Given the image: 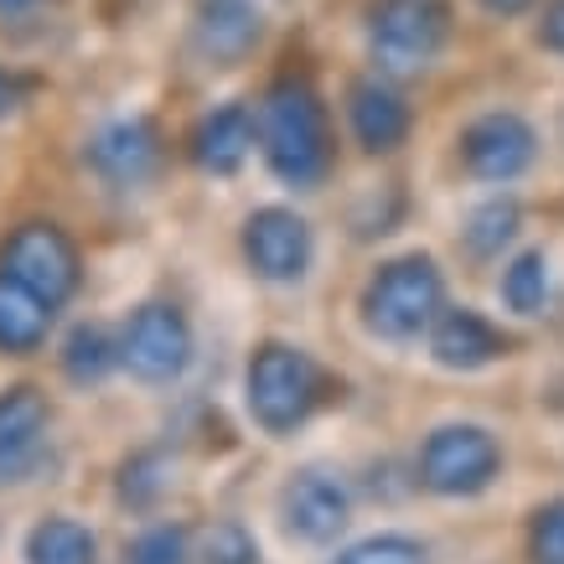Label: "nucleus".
<instances>
[{"label": "nucleus", "mask_w": 564, "mask_h": 564, "mask_svg": "<svg viewBox=\"0 0 564 564\" xmlns=\"http://www.w3.org/2000/svg\"><path fill=\"white\" fill-rule=\"evenodd\" d=\"M259 155L274 182L295 192L322 187L332 172V120L306 78H280L259 99Z\"/></svg>", "instance_id": "obj_1"}, {"label": "nucleus", "mask_w": 564, "mask_h": 564, "mask_svg": "<svg viewBox=\"0 0 564 564\" xmlns=\"http://www.w3.org/2000/svg\"><path fill=\"white\" fill-rule=\"evenodd\" d=\"M332 399V373L306 347L264 343L243 368V404L264 435H295Z\"/></svg>", "instance_id": "obj_2"}, {"label": "nucleus", "mask_w": 564, "mask_h": 564, "mask_svg": "<svg viewBox=\"0 0 564 564\" xmlns=\"http://www.w3.org/2000/svg\"><path fill=\"white\" fill-rule=\"evenodd\" d=\"M358 311L362 326L389 347H410L420 337H430L435 316L445 311L441 264L430 254H399L389 264H378L373 280L362 285Z\"/></svg>", "instance_id": "obj_3"}, {"label": "nucleus", "mask_w": 564, "mask_h": 564, "mask_svg": "<svg viewBox=\"0 0 564 564\" xmlns=\"http://www.w3.org/2000/svg\"><path fill=\"white\" fill-rule=\"evenodd\" d=\"M451 42L445 0H378L368 11V57L383 78H420Z\"/></svg>", "instance_id": "obj_4"}, {"label": "nucleus", "mask_w": 564, "mask_h": 564, "mask_svg": "<svg viewBox=\"0 0 564 564\" xmlns=\"http://www.w3.org/2000/svg\"><path fill=\"white\" fill-rule=\"evenodd\" d=\"M0 274L26 285L42 306L63 311L78 295L84 259H78V243L57 223H21V228H11V239L0 243Z\"/></svg>", "instance_id": "obj_5"}, {"label": "nucleus", "mask_w": 564, "mask_h": 564, "mask_svg": "<svg viewBox=\"0 0 564 564\" xmlns=\"http://www.w3.org/2000/svg\"><path fill=\"white\" fill-rule=\"evenodd\" d=\"M502 471V445L487 425H441L420 451V487L435 497H477Z\"/></svg>", "instance_id": "obj_6"}, {"label": "nucleus", "mask_w": 564, "mask_h": 564, "mask_svg": "<svg viewBox=\"0 0 564 564\" xmlns=\"http://www.w3.org/2000/svg\"><path fill=\"white\" fill-rule=\"evenodd\" d=\"M192 322L172 301H145L120 332V362L124 373L145 389H166L192 368Z\"/></svg>", "instance_id": "obj_7"}, {"label": "nucleus", "mask_w": 564, "mask_h": 564, "mask_svg": "<svg viewBox=\"0 0 564 564\" xmlns=\"http://www.w3.org/2000/svg\"><path fill=\"white\" fill-rule=\"evenodd\" d=\"M84 166L109 192H140L166 166V140H161L151 115H124V120H109L104 130L88 135Z\"/></svg>", "instance_id": "obj_8"}, {"label": "nucleus", "mask_w": 564, "mask_h": 564, "mask_svg": "<svg viewBox=\"0 0 564 564\" xmlns=\"http://www.w3.org/2000/svg\"><path fill=\"white\" fill-rule=\"evenodd\" d=\"M239 249L254 280H264V285H295V280L311 274L316 234H311V223L295 207H254L243 218Z\"/></svg>", "instance_id": "obj_9"}, {"label": "nucleus", "mask_w": 564, "mask_h": 564, "mask_svg": "<svg viewBox=\"0 0 564 564\" xmlns=\"http://www.w3.org/2000/svg\"><path fill=\"white\" fill-rule=\"evenodd\" d=\"M280 523L295 544L326 549L343 539V529L352 523V492L337 471H322V466H306L295 471L285 487H280Z\"/></svg>", "instance_id": "obj_10"}, {"label": "nucleus", "mask_w": 564, "mask_h": 564, "mask_svg": "<svg viewBox=\"0 0 564 564\" xmlns=\"http://www.w3.org/2000/svg\"><path fill=\"white\" fill-rule=\"evenodd\" d=\"M539 155V135L533 124L513 109H492V115H477V120L462 130V166L466 176H477L487 187H508L533 166Z\"/></svg>", "instance_id": "obj_11"}, {"label": "nucleus", "mask_w": 564, "mask_h": 564, "mask_svg": "<svg viewBox=\"0 0 564 564\" xmlns=\"http://www.w3.org/2000/svg\"><path fill=\"white\" fill-rule=\"evenodd\" d=\"M47 430L52 410L42 389L17 383V389L0 393V492L36 477V466L47 456Z\"/></svg>", "instance_id": "obj_12"}, {"label": "nucleus", "mask_w": 564, "mask_h": 564, "mask_svg": "<svg viewBox=\"0 0 564 564\" xmlns=\"http://www.w3.org/2000/svg\"><path fill=\"white\" fill-rule=\"evenodd\" d=\"M264 36V11L254 0H197L192 47L207 68H239Z\"/></svg>", "instance_id": "obj_13"}, {"label": "nucleus", "mask_w": 564, "mask_h": 564, "mask_svg": "<svg viewBox=\"0 0 564 564\" xmlns=\"http://www.w3.org/2000/svg\"><path fill=\"white\" fill-rule=\"evenodd\" d=\"M508 332L492 326L481 311L471 306H451L435 316L430 326V358L451 368V373H481V368H492L497 358H508Z\"/></svg>", "instance_id": "obj_14"}, {"label": "nucleus", "mask_w": 564, "mask_h": 564, "mask_svg": "<svg viewBox=\"0 0 564 564\" xmlns=\"http://www.w3.org/2000/svg\"><path fill=\"white\" fill-rule=\"evenodd\" d=\"M254 145H259V109H249V104H218V109H207L203 120L192 124V140H187L197 172H207V176L243 172V161L254 155Z\"/></svg>", "instance_id": "obj_15"}, {"label": "nucleus", "mask_w": 564, "mask_h": 564, "mask_svg": "<svg viewBox=\"0 0 564 564\" xmlns=\"http://www.w3.org/2000/svg\"><path fill=\"white\" fill-rule=\"evenodd\" d=\"M347 124H352V135L368 155H389L399 151L404 140H410V104L404 94L378 73V78H358V84L347 88Z\"/></svg>", "instance_id": "obj_16"}, {"label": "nucleus", "mask_w": 564, "mask_h": 564, "mask_svg": "<svg viewBox=\"0 0 564 564\" xmlns=\"http://www.w3.org/2000/svg\"><path fill=\"white\" fill-rule=\"evenodd\" d=\"M57 368H63V378H68L73 389H99L115 368H124L120 337L99 322H78L68 337H63V347H57Z\"/></svg>", "instance_id": "obj_17"}, {"label": "nucleus", "mask_w": 564, "mask_h": 564, "mask_svg": "<svg viewBox=\"0 0 564 564\" xmlns=\"http://www.w3.org/2000/svg\"><path fill=\"white\" fill-rule=\"evenodd\" d=\"M52 306H42L26 285H17L11 274H0V352L6 358H26L47 343Z\"/></svg>", "instance_id": "obj_18"}, {"label": "nucleus", "mask_w": 564, "mask_h": 564, "mask_svg": "<svg viewBox=\"0 0 564 564\" xmlns=\"http://www.w3.org/2000/svg\"><path fill=\"white\" fill-rule=\"evenodd\" d=\"M26 564H99V539L88 523L68 513H52L42 523H32L26 544H21Z\"/></svg>", "instance_id": "obj_19"}, {"label": "nucleus", "mask_w": 564, "mask_h": 564, "mask_svg": "<svg viewBox=\"0 0 564 564\" xmlns=\"http://www.w3.org/2000/svg\"><path fill=\"white\" fill-rule=\"evenodd\" d=\"M176 487V462L166 445H145L135 456H124L120 462V481H115V492L130 513H151L166 502V492Z\"/></svg>", "instance_id": "obj_20"}, {"label": "nucleus", "mask_w": 564, "mask_h": 564, "mask_svg": "<svg viewBox=\"0 0 564 564\" xmlns=\"http://www.w3.org/2000/svg\"><path fill=\"white\" fill-rule=\"evenodd\" d=\"M518 228H523V207L518 197H487L466 213L462 223V243L471 259H502V249L518 239Z\"/></svg>", "instance_id": "obj_21"}, {"label": "nucleus", "mask_w": 564, "mask_h": 564, "mask_svg": "<svg viewBox=\"0 0 564 564\" xmlns=\"http://www.w3.org/2000/svg\"><path fill=\"white\" fill-rule=\"evenodd\" d=\"M502 306L513 311V316H539L549 306V259L544 249H529V254H518L508 270H502Z\"/></svg>", "instance_id": "obj_22"}, {"label": "nucleus", "mask_w": 564, "mask_h": 564, "mask_svg": "<svg viewBox=\"0 0 564 564\" xmlns=\"http://www.w3.org/2000/svg\"><path fill=\"white\" fill-rule=\"evenodd\" d=\"M197 564H259V539L239 518H223L197 539Z\"/></svg>", "instance_id": "obj_23"}, {"label": "nucleus", "mask_w": 564, "mask_h": 564, "mask_svg": "<svg viewBox=\"0 0 564 564\" xmlns=\"http://www.w3.org/2000/svg\"><path fill=\"white\" fill-rule=\"evenodd\" d=\"M192 560V539L176 523H151L124 544V564H187Z\"/></svg>", "instance_id": "obj_24"}, {"label": "nucleus", "mask_w": 564, "mask_h": 564, "mask_svg": "<svg viewBox=\"0 0 564 564\" xmlns=\"http://www.w3.org/2000/svg\"><path fill=\"white\" fill-rule=\"evenodd\" d=\"M332 564H425V544L410 533H373V539L347 544Z\"/></svg>", "instance_id": "obj_25"}, {"label": "nucleus", "mask_w": 564, "mask_h": 564, "mask_svg": "<svg viewBox=\"0 0 564 564\" xmlns=\"http://www.w3.org/2000/svg\"><path fill=\"white\" fill-rule=\"evenodd\" d=\"M529 560L564 564V497H549L529 523Z\"/></svg>", "instance_id": "obj_26"}, {"label": "nucleus", "mask_w": 564, "mask_h": 564, "mask_svg": "<svg viewBox=\"0 0 564 564\" xmlns=\"http://www.w3.org/2000/svg\"><path fill=\"white\" fill-rule=\"evenodd\" d=\"M539 42H544L549 52H560V57H564V0H549L544 21H539Z\"/></svg>", "instance_id": "obj_27"}, {"label": "nucleus", "mask_w": 564, "mask_h": 564, "mask_svg": "<svg viewBox=\"0 0 564 564\" xmlns=\"http://www.w3.org/2000/svg\"><path fill=\"white\" fill-rule=\"evenodd\" d=\"M477 6L487 11V17H523L533 0H477Z\"/></svg>", "instance_id": "obj_28"}, {"label": "nucleus", "mask_w": 564, "mask_h": 564, "mask_svg": "<svg viewBox=\"0 0 564 564\" xmlns=\"http://www.w3.org/2000/svg\"><path fill=\"white\" fill-rule=\"evenodd\" d=\"M17 94H21V84H17V78H11L6 68H0V120H6V115L17 109Z\"/></svg>", "instance_id": "obj_29"}, {"label": "nucleus", "mask_w": 564, "mask_h": 564, "mask_svg": "<svg viewBox=\"0 0 564 564\" xmlns=\"http://www.w3.org/2000/svg\"><path fill=\"white\" fill-rule=\"evenodd\" d=\"M32 0H0V17H11V11H26Z\"/></svg>", "instance_id": "obj_30"}]
</instances>
